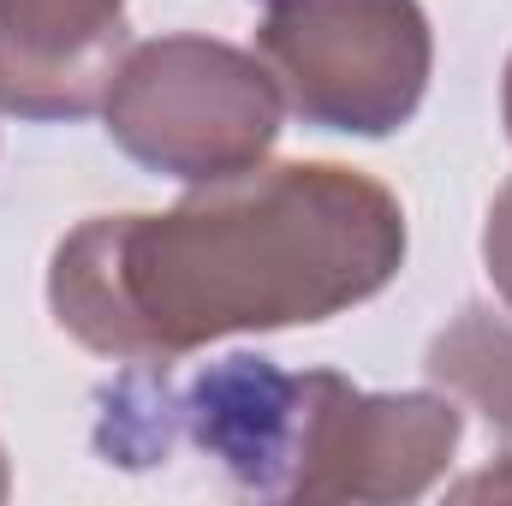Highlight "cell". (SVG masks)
Segmentation results:
<instances>
[{
    "label": "cell",
    "instance_id": "7a4b0ae2",
    "mask_svg": "<svg viewBox=\"0 0 512 506\" xmlns=\"http://www.w3.org/2000/svg\"><path fill=\"white\" fill-rule=\"evenodd\" d=\"M102 120L114 149L137 167L179 185H215L268 161L286 102L256 54L221 36L173 30L120 60Z\"/></svg>",
    "mask_w": 512,
    "mask_h": 506
},
{
    "label": "cell",
    "instance_id": "8992f818",
    "mask_svg": "<svg viewBox=\"0 0 512 506\" xmlns=\"http://www.w3.org/2000/svg\"><path fill=\"white\" fill-rule=\"evenodd\" d=\"M131 54L126 0H0V108L84 120Z\"/></svg>",
    "mask_w": 512,
    "mask_h": 506
},
{
    "label": "cell",
    "instance_id": "8fae6325",
    "mask_svg": "<svg viewBox=\"0 0 512 506\" xmlns=\"http://www.w3.org/2000/svg\"><path fill=\"white\" fill-rule=\"evenodd\" d=\"M6 489H12V471H6V453H0V501H6Z\"/></svg>",
    "mask_w": 512,
    "mask_h": 506
},
{
    "label": "cell",
    "instance_id": "5b68a950",
    "mask_svg": "<svg viewBox=\"0 0 512 506\" xmlns=\"http://www.w3.org/2000/svg\"><path fill=\"white\" fill-rule=\"evenodd\" d=\"M459 435L465 417L453 393H364L346 376H334L316 417L298 501H417L447 477Z\"/></svg>",
    "mask_w": 512,
    "mask_h": 506
},
{
    "label": "cell",
    "instance_id": "6da1fadb",
    "mask_svg": "<svg viewBox=\"0 0 512 506\" xmlns=\"http://www.w3.org/2000/svg\"><path fill=\"white\" fill-rule=\"evenodd\" d=\"M405 209L340 161H274L167 215H90L48 262L60 334L114 364H173L233 334L328 322L393 286Z\"/></svg>",
    "mask_w": 512,
    "mask_h": 506
},
{
    "label": "cell",
    "instance_id": "277c9868",
    "mask_svg": "<svg viewBox=\"0 0 512 506\" xmlns=\"http://www.w3.org/2000/svg\"><path fill=\"white\" fill-rule=\"evenodd\" d=\"M328 387H334V370L292 376L274 358L233 352L221 364H203L185 387H173V423L245 495L298 501Z\"/></svg>",
    "mask_w": 512,
    "mask_h": 506
},
{
    "label": "cell",
    "instance_id": "3957f363",
    "mask_svg": "<svg viewBox=\"0 0 512 506\" xmlns=\"http://www.w3.org/2000/svg\"><path fill=\"white\" fill-rule=\"evenodd\" d=\"M256 60L304 126L393 137L423 108L435 30L417 0H262Z\"/></svg>",
    "mask_w": 512,
    "mask_h": 506
},
{
    "label": "cell",
    "instance_id": "ba28073f",
    "mask_svg": "<svg viewBox=\"0 0 512 506\" xmlns=\"http://www.w3.org/2000/svg\"><path fill=\"white\" fill-rule=\"evenodd\" d=\"M483 262H489L495 292L507 298V310H512V179L501 185V197H495V209H489V227H483Z\"/></svg>",
    "mask_w": 512,
    "mask_h": 506
},
{
    "label": "cell",
    "instance_id": "9c48e42d",
    "mask_svg": "<svg viewBox=\"0 0 512 506\" xmlns=\"http://www.w3.org/2000/svg\"><path fill=\"white\" fill-rule=\"evenodd\" d=\"M512 501V453L495 465V471H477V477H465V483H453V501Z\"/></svg>",
    "mask_w": 512,
    "mask_h": 506
},
{
    "label": "cell",
    "instance_id": "52a82bcc",
    "mask_svg": "<svg viewBox=\"0 0 512 506\" xmlns=\"http://www.w3.org/2000/svg\"><path fill=\"white\" fill-rule=\"evenodd\" d=\"M423 376L459 405L483 411V423L512 447V316L489 304H465L423 352Z\"/></svg>",
    "mask_w": 512,
    "mask_h": 506
},
{
    "label": "cell",
    "instance_id": "30bf717a",
    "mask_svg": "<svg viewBox=\"0 0 512 506\" xmlns=\"http://www.w3.org/2000/svg\"><path fill=\"white\" fill-rule=\"evenodd\" d=\"M501 120H507V137H512V54H507V72H501Z\"/></svg>",
    "mask_w": 512,
    "mask_h": 506
}]
</instances>
